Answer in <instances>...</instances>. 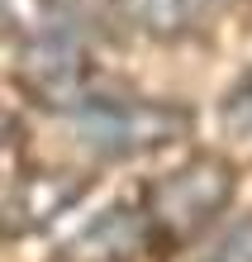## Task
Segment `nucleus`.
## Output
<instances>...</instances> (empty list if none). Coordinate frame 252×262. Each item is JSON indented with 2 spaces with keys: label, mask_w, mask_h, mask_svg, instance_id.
Listing matches in <instances>:
<instances>
[{
  "label": "nucleus",
  "mask_w": 252,
  "mask_h": 262,
  "mask_svg": "<svg viewBox=\"0 0 252 262\" xmlns=\"http://www.w3.org/2000/svg\"><path fill=\"white\" fill-rule=\"evenodd\" d=\"M233 200V167L224 158H195L148 186V229L162 243H186L204 234Z\"/></svg>",
  "instance_id": "obj_2"
},
{
  "label": "nucleus",
  "mask_w": 252,
  "mask_h": 262,
  "mask_svg": "<svg viewBox=\"0 0 252 262\" xmlns=\"http://www.w3.org/2000/svg\"><path fill=\"white\" fill-rule=\"evenodd\" d=\"M86 191V181H76L72 172H29V177H14L10 181V195H5V224L10 234H24V229H38L57 220L67 205H76Z\"/></svg>",
  "instance_id": "obj_3"
},
{
  "label": "nucleus",
  "mask_w": 252,
  "mask_h": 262,
  "mask_svg": "<svg viewBox=\"0 0 252 262\" xmlns=\"http://www.w3.org/2000/svg\"><path fill=\"white\" fill-rule=\"evenodd\" d=\"M148 238H152L148 214H133L129 205H119V210H105L81 238H72L67 253L72 262H129Z\"/></svg>",
  "instance_id": "obj_4"
},
{
  "label": "nucleus",
  "mask_w": 252,
  "mask_h": 262,
  "mask_svg": "<svg viewBox=\"0 0 252 262\" xmlns=\"http://www.w3.org/2000/svg\"><path fill=\"white\" fill-rule=\"evenodd\" d=\"M204 262H252V220L233 224L228 234L214 243V253L204 257Z\"/></svg>",
  "instance_id": "obj_7"
},
{
  "label": "nucleus",
  "mask_w": 252,
  "mask_h": 262,
  "mask_svg": "<svg viewBox=\"0 0 252 262\" xmlns=\"http://www.w3.org/2000/svg\"><path fill=\"white\" fill-rule=\"evenodd\" d=\"M5 34L10 48L62 34H86V14L72 0H5Z\"/></svg>",
  "instance_id": "obj_6"
},
{
  "label": "nucleus",
  "mask_w": 252,
  "mask_h": 262,
  "mask_svg": "<svg viewBox=\"0 0 252 262\" xmlns=\"http://www.w3.org/2000/svg\"><path fill=\"white\" fill-rule=\"evenodd\" d=\"M67 129L76 138V148L96 152V158H138L191 129V115L176 110L167 100H148V96H124V91H90L86 100H76L67 115Z\"/></svg>",
  "instance_id": "obj_1"
},
{
  "label": "nucleus",
  "mask_w": 252,
  "mask_h": 262,
  "mask_svg": "<svg viewBox=\"0 0 252 262\" xmlns=\"http://www.w3.org/2000/svg\"><path fill=\"white\" fill-rule=\"evenodd\" d=\"M210 5L214 0H114L119 19L129 29H138L143 38H157V43L195 34L200 19L210 14Z\"/></svg>",
  "instance_id": "obj_5"
},
{
  "label": "nucleus",
  "mask_w": 252,
  "mask_h": 262,
  "mask_svg": "<svg viewBox=\"0 0 252 262\" xmlns=\"http://www.w3.org/2000/svg\"><path fill=\"white\" fill-rule=\"evenodd\" d=\"M224 119H228L238 134L252 138V76H247V81H238V86L224 96Z\"/></svg>",
  "instance_id": "obj_8"
}]
</instances>
